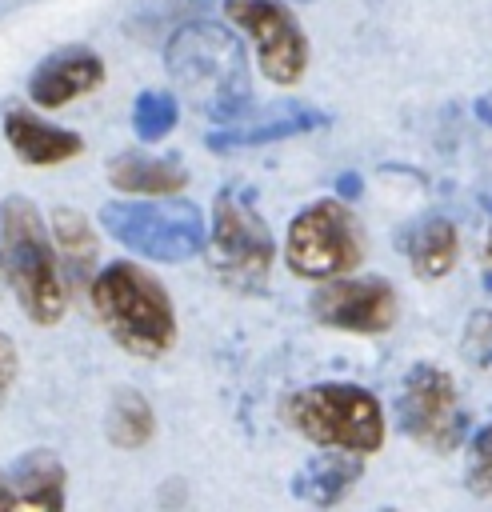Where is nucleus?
Instances as JSON below:
<instances>
[{"label": "nucleus", "mask_w": 492, "mask_h": 512, "mask_svg": "<svg viewBox=\"0 0 492 512\" xmlns=\"http://www.w3.org/2000/svg\"><path fill=\"white\" fill-rule=\"evenodd\" d=\"M16 376H20V352H16V340H12L8 332H0V404L8 400Z\"/></svg>", "instance_id": "nucleus-22"}, {"label": "nucleus", "mask_w": 492, "mask_h": 512, "mask_svg": "<svg viewBox=\"0 0 492 512\" xmlns=\"http://www.w3.org/2000/svg\"><path fill=\"white\" fill-rule=\"evenodd\" d=\"M48 236H52L60 268H68V280L88 284L92 272H96V228H92V220L76 208H56Z\"/></svg>", "instance_id": "nucleus-15"}, {"label": "nucleus", "mask_w": 492, "mask_h": 512, "mask_svg": "<svg viewBox=\"0 0 492 512\" xmlns=\"http://www.w3.org/2000/svg\"><path fill=\"white\" fill-rule=\"evenodd\" d=\"M104 432H108L112 448H124V452H132V448H144V444L152 440V432H156V416H152V404H148L140 392H132V388L116 392V396H112V404H108V420H104Z\"/></svg>", "instance_id": "nucleus-19"}, {"label": "nucleus", "mask_w": 492, "mask_h": 512, "mask_svg": "<svg viewBox=\"0 0 492 512\" xmlns=\"http://www.w3.org/2000/svg\"><path fill=\"white\" fill-rule=\"evenodd\" d=\"M16 500L20 504H36V508H64V464L48 452V448H32L16 460V468L8 472Z\"/></svg>", "instance_id": "nucleus-17"}, {"label": "nucleus", "mask_w": 492, "mask_h": 512, "mask_svg": "<svg viewBox=\"0 0 492 512\" xmlns=\"http://www.w3.org/2000/svg\"><path fill=\"white\" fill-rule=\"evenodd\" d=\"M324 124V112L316 108H304V104H280V108H268L264 116H252V120H224L220 132L208 136L212 148H240V144H268V140H284V136H296V132H308V128H320Z\"/></svg>", "instance_id": "nucleus-13"}, {"label": "nucleus", "mask_w": 492, "mask_h": 512, "mask_svg": "<svg viewBox=\"0 0 492 512\" xmlns=\"http://www.w3.org/2000/svg\"><path fill=\"white\" fill-rule=\"evenodd\" d=\"M484 276L492 284V232H488V248H484Z\"/></svg>", "instance_id": "nucleus-24"}, {"label": "nucleus", "mask_w": 492, "mask_h": 512, "mask_svg": "<svg viewBox=\"0 0 492 512\" xmlns=\"http://www.w3.org/2000/svg\"><path fill=\"white\" fill-rule=\"evenodd\" d=\"M0 272L32 324L52 328L64 316L68 284L60 276L56 248L40 212L24 196H8L0 204Z\"/></svg>", "instance_id": "nucleus-3"}, {"label": "nucleus", "mask_w": 492, "mask_h": 512, "mask_svg": "<svg viewBox=\"0 0 492 512\" xmlns=\"http://www.w3.org/2000/svg\"><path fill=\"white\" fill-rule=\"evenodd\" d=\"M100 80H104V60L96 52L60 48L28 76V96H32L36 108H64L76 96L100 88Z\"/></svg>", "instance_id": "nucleus-11"}, {"label": "nucleus", "mask_w": 492, "mask_h": 512, "mask_svg": "<svg viewBox=\"0 0 492 512\" xmlns=\"http://www.w3.org/2000/svg\"><path fill=\"white\" fill-rule=\"evenodd\" d=\"M88 300L104 332L132 356L156 360L176 344V308L160 280L140 264L116 260L92 272Z\"/></svg>", "instance_id": "nucleus-2"}, {"label": "nucleus", "mask_w": 492, "mask_h": 512, "mask_svg": "<svg viewBox=\"0 0 492 512\" xmlns=\"http://www.w3.org/2000/svg\"><path fill=\"white\" fill-rule=\"evenodd\" d=\"M108 180L116 192L128 196H176L188 184V172L172 156H148V152H120L108 164Z\"/></svg>", "instance_id": "nucleus-14"}, {"label": "nucleus", "mask_w": 492, "mask_h": 512, "mask_svg": "<svg viewBox=\"0 0 492 512\" xmlns=\"http://www.w3.org/2000/svg\"><path fill=\"white\" fill-rule=\"evenodd\" d=\"M360 256H364V240L356 216L340 200H316L288 224L284 260L304 280L344 276L360 264Z\"/></svg>", "instance_id": "nucleus-7"}, {"label": "nucleus", "mask_w": 492, "mask_h": 512, "mask_svg": "<svg viewBox=\"0 0 492 512\" xmlns=\"http://www.w3.org/2000/svg\"><path fill=\"white\" fill-rule=\"evenodd\" d=\"M396 416H400V428L432 452H452L464 436V412H460L456 380L436 364H412L408 368V376L400 380Z\"/></svg>", "instance_id": "nucleus-9"}, {"label": "nucleus", "mask_w": 492, "mask_h": 512, "mask_svg": "<svg viewBox=\"0 0 492 512\" xmlns=\"http://www.w3.org/2000/svg\"><path fill=\"white\" fill-rule=\"evenodd\" d=\"M312 316L328 328L356 332V336H376L396 324V292L380 276H332L320 280V288L308 300Z\"/></svg>", "instance_id": "nucleus-10"}, {"label": "nucleus", "mask_w": 492, "mask_h": 512, "mask_svg": "<svg viewBox=\"0 0 492 512\" xmlns=\"http://www.w3.org/2000/svg\"><path fill=\"white\" fill-rule=\"evenodd\" d=\"M284 420L316 448L372 456L384 444V408L360 384H312L284 400Z\"/></svg>", "instance_id": "nucleus-4"}, {"label": "nucleus", "mask_w": 492, "mask_h": 512, "mask_svg": "<svg viewBox=\"0 0 492 512\" xmlns=\"http://www.w3.org/2000/svg\"><path fill=\"white\" fill-rule=\"evenodd\" d=\"M12 504H20V500H16V488H12L8 472H0V508H12Z\"/></svg>", "instance_id": "nucleus-23"}, {"label": "nucleus", "mask_w": 492, "mask_h": 512, "mask_svg": "<svg viewBox=\"0 0 492 512\" xmlns=\"http://www.w3.org/2000/svg\"><path fill=\"white\" fill-rule=\"evenodd\" d=\"M164 60L180 96H188V104L200 108L204 116L232 120L248 108L252 80H248L244 44L236 40V32L208 20L184 24L164 44Z\"/></svg>", "instance_id": "nucleus-1"}, {"label": "nucleus", "mask_w": 492, "mask_h": 512, "mask_svg": "<svg viewBox=\"0 0 492 512\" xmlns=\"http://www.w3.org/2000/svg\"><path fill=\"white\" fill-rule=\"evenodd\" d=\"M4 136H8L12 152H16L24 164H32V168L64 164V160L80 156V148H84V140H80L76 132L56 128V124L40 120V116L28 112V108H12V112L4 116Z\"/></svg>", "instance_id": "nucleus-12"}, {"label": "nucleus", "mask_w": 492, "mask_h": 512, "mask_svg": "<svg viewBox=\"0 0 492 512\" xmlns=\"http://www.w3.org/2000/svg\"><path fill=\"white\" fill-rule=\"evenodd\" d=\"M360 476V456L352 452H336V448H324L320 456H312L300 472H296V496L312 500V504H336Z\"/></svg>", "instance_id": "nucleus-16"}, {"label": "nucleus", "mask_w": 492, "mask_h": 512, "mask_svg": "<svg viewBox=\"0 0 492 512\" xmlns=\"http://www.w3.org/2000/svg\"><path fill=\"white\" fill-rule=\"evenodd\" d=\"M180 120V108H176V96L172 92H140L136 104H132V128L140 140H164Z\"/></svg>", "instance_id": "nucleus-20"}, {"label": "nucleus", "mask_w": 492, "mask_h": 512, "mask_svg": "<svg viewBox=\"0 0 492 512\" xmlns=\"http://www.w3.org/2000/svg\"><path fill=\"white\" fill-rule=\"evenodd\" d=\"M208 260H212V272L232 284V288H260L272 272V232L268 224L256 216V208L236 196V192H220L216 204H212V224H208Z\"/></svg>", "instance_id": "nucleus-6"}, {"label": "nucleus", "mask_w": 492, "mask_h": 512, "mask_svg": "<svg viewBox=\"0 0 492 512\" xmlns=\"http://www.w3.org/2000/svg\"><path fill=\"white\" fill-rule=\"evenodd\" d=\"M456 256H460V236H456V224L444 220V216L424 220L412 232V240H408V264L424 280H436V276L452 272L456 268Z\"/></svg>", "instance_id": "nucleus-18"}, {"label": "nucleus", "mask_w": 492, "mask_h": 512, "mask_svg": "<svg viewBox=\"0 0 492 512\" xmlns=\"http://www.w3.org/2000/svg\"><path fill=\"white\" fill-rule=\"evenodd\" d=\"M464 480L476 496L492 492V424H484L472 444H468V464H464Z\"/></svg>", "instance_id": "nucleus-21"}, {"label": "nucleus", "mask_w": 492, "mask_h": 512, "mask_svg": "<svg viewBox=\"0 0 492 512\" xmlns=\"http://www.w3.org/2000/svg\"><path fill=\"white\" fill-rule=\"evenodd\" d=\"M104 232L136 256L180 264L204 248L208 224L192 200L180 196H128L100 208Z\"/></svg>", "instance_id": "nucleus-5"}, {"label": "nucleus", "mask_w": 492, "mask_h": 512, "mask_svg": "<svg viewBox=\"0 0 492 512\" xmlns=\"http://www.w3.org/2000/svg\"><path fill=\"white\" fill-rule=\"evenodd\" d=\"M224 16L236 32L248 36L264 80L280 88L300 84L308 68V40L300 32V20L280 0H228Z\"/></svg>", "instance_id": "nucleus-8"}]
</instances>
